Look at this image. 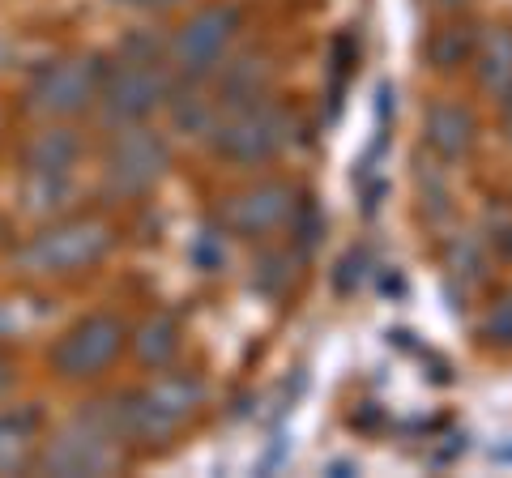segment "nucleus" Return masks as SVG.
<instances>
[{
    "instance_id": "1",
    "label": "nucleus",
    "mask_w": 512,
    "mask_h": 478,
    "mask_svg": "<svg viewBox=\"0 0 512 478\" xmlns=\"http://www.w3.org/2000/svg\"><path fill=\"white\" fill-rule=\"evenodd\" d=\"M201 380L197 376H158L150 389H141L124 402H103L107 419L116 427V436L141 440V444H163L188 423V414L201 406Z\"/></svg>"
},
{
    "instance_id": "2",
    "label": "nucleus",
    "mask_w": 512,
    "mask_h": 478,
    "mask_svg": "<svg viewBox=\"0 0 512 478\" xmlns=\"http://www.w3.org/2000/svg\"><path fill=\"white\" fill-rule=\"evenodd\" d=\"M107 248H111V231L103 222L73 218V222H56V227L39 231L18 252V265L35 278H60V274H77V269H90L94 261H103Z\"/></svg>"
},
{
    "instance_id": "3",
    "label": "nucleus",
    "mask_w": 512,
    "mask_h": 478,
    "mask_svg": "<svg viewBox=\"0 0 512 478\" xmlns=\"http://www.w3.org/2000/svg\"><path fill=\"white\" fill-rule=\"evenodd\" d=\"M120 444H116V427L107 419V406L99 402L94 410L77 414V419L56 432V440L43 453V470L60 474V478H77V474H111L120 470Z\"/></svg>"
},
{
    "instance_id": "4",
    "label": "nucleus",
    "mask_w": 512,
    "mask_h": 478,
    "mask_svg": "<svg viewBox=\"0 0 512 478\" xmlns=\"http://www.w3.org/2000/svg\"><path fill=\"white\" fill-rule=\"evenodd\" d=\"M286 137H291V116L274 103L248 99L218 124L214 150L231 163H265L286 146Z\"/></svg>"
},
{
    "instance_id": "5",
    "label": "nucleus",
    "mask_w": 512,
    "mask_h": 478,
    "mask_svg": "<svg viewBox=\"0 0 512 478\" xmlns=\"http://www.w3.org/2000/svg\"><path fill=\"white\" fill-rule=\"evenodd\" d=\"M120 350H124V325L107 312H94L52 346V368L64 380H90V376H103L116 363Z\"/></svg>"
},
{
    "instance_id": "6",
    "label": "nucleus",
    "mask_w": 512,
    "mask_h": 478,
    "mask_svg": "<svg viewBox=\"0 0 512 478\" xmlns=\"http://www.w3.org/2000/svg\"><path fill=\"white\" fill-rule=\"evenodd\" d=\"M103 82H107V69L99 56L56 60L30 86V107L43 111V116H77V111H86L99 99Z\"/></svg>"
},
{
    "instance_id": "7",
    "label": "nucleus",
    "mask_w": 512,
    "mask_h": 478,
    "mask_svg": "<svg viewBox=\"0 0 512 478\" xmlns=\"http://www.w3.org/2000/svg\"><path fill=\"white\" fill-rule=\"evenodd\" d=\"M235 30H239V9L235 5H210V9L192 13V18L175 30L171 60L184 73H210L222 60V52L231 47Z\"/></svg>"
},
{
    "instance_id": "8",
    "label": "nucleus",
    "mask_w": 512,
    "mask_h": 478,
    "mask_svg": "<svg viewBox=\"0 0 512 478\" xmlns=\"http://www.w3.org/2000/svg\"><path fill=\"white\" fill-rule=\"evenodd\" d=\"M167 167V141L150 129H128L107 150V188L120 197L146 193Z\"/></svg>"
},
{
    "instance_id": "9",
    "label": "nucleus",
    "mask_w": 512,
    "mask_h": 478,
    "mask_svg": "<svg viewBox=\"0 0 512 478\" xmlns=\"http://www.w3.org/2000/svg\"><path fill=\"white\" fill-rule=\"evenodd\" d=\"M99 94L111 124H137L167 99V77L154 60H128V65H120V73H107Z\"/></svg>"
},
{
    "instance_id": "10",
    "label": "nucleus",
    "mask_w": 512,
    "mask_h": 478,
    "mask_svg": "<svg viewBox=\"0 0 512 478\" xmlns=\"http://www.w3.org/2000/svg\"><path fill=\"white\" fill-rule=\"evenodd\" d=\"M295 210V201H291V188L286 184H256L248 188V193H235L222 201V227L235 231V235H265V231H274L282 227L286 218H291Z\"/></svg>"
},
{
    "instance_id": "11",
    "label": "nucleus",
    "mask_w": 512,
    "mask_h": 478,
    "mask_svg": "<svg viewBox=\"0 0 512 478\" xmlns=\"http://www.w3.org/2000/svg\"><path fill=\"white\" fill-rule=\"evenodd\" d=\"M77 154H82V141L69 129H43L26 141V167L39 180H64L77 163Z\"/></svg>"
},
{
    "instance_id": "12",
    "label": "nucleus",
    "mask_w": 512,
    "mask_h": 478,
    "mask_svg": "<svg viewBox=\"0 0 512 478\" xmlns=\"http://www.w3.org/2000/svg\"><path fill=\"white\" fill-rule=\"evenodd\" d=\"M39 436V414L35 410H0V474L26 470Z\"/></svg>"
},
{
    "instance_id": "13",
    "label": "nucleus",
    "mask_w": 512,
    "mask_h": 478,
    "mask_svg": "<svg viewBox=\"0 0 512 478\" xmlns=\"http://www.w3.org/2000/svg\"><path fill=\"white\" fill-rule=\"evenodd\" d=\"M427 141L444 158H457L461 150H470V141H474V116L461 103H436L427 116Z\"/></svg>"
},
{
    "instance_id": "14",
    "label": "nucleus",
    "mask_w": 512,
    "mask_h": 478,
    "mask_svg": "<svg viewBox=\"0 0 512 478\" xmlns=\"http://www.w3.org/2000/svg\"><path fill=\"white\" fill-rule=\"evenodd\" d=\"M175 350H180V325H175L171 316H154V321H146V329L137 333V359L146 363V368H167L175 359Z\"/></svg>"
},
{
    "instance_id": "15",
    "label": "nucleus",
    "mask_w": 512,
    "mask_h": 478,
    "mask_svg": "<svg viewBox=\"0 0 512 478\" xmlns=\"http://www.w3.org/2000/svg\"><path fill=\"white\" fill-rule=\"evenodd\" d=\"M478 82L483 90L508 94L512 90V35H491L478 56Z\"/></svg>"
},
{
    "instance_id": "16",
    "label": "nucleus",
    "mask_w": 512,
    "mask_h": 478,
    "mask_svg": "<svg viewBox=\"0 0 512 478\" xmlns=\"http://www.w3.org/2000/svg\"><path fill=\"white\" fill-rule=\"evenodd\" d=\"M470 52H474V35L470 30H461V26H448V30H440V35L431 39V60H436L440 69L461 65Z\"/></svg>"
},
{
    "instance_id": "17",
    "label": "nucleus",
    "mask_w": 512,
    "mask_h": 478,
    "mask_svg": "<svg viewBox=\"0 0 512 478\" xmlns=\"http://www.w3.org/2000/svg\"><path fill=\"white\" fill-rule=\"evenodd\" d=\"M487 333H491L495 342H508V346H512V304H504V308H495V312H491Z\"/></svg>"
},
{
    "instance_id": "18",
    "label": "nucleus",
    "mask_w": 512,
    "mask_h": 478,
    "mask_svg": "<svg viewBox=\"0 0 512 478\" xmlns=\"http://www.w3.org/2000/svg\"><path fill=\"white\" fill-rule=\"evenodd\" d=\"M13 385V359L9 355H0V393H5Z\"/></svg>"
},
{
    "instance_id": "19",
    "label": "nucleus",
    "mask_w": 512,
    "mask_h": 478,
    "mask_svg": "<svg viewBox=\"0 0 512 478\" xmlns=\"http://www.w3.org/2000/svg\"><path fill=\"white\" fill-rule=\"evenodd\" d=\"M444 5H466V0H444Z\"/></svg>"
},
{
    "instance_id": "20",
    "label": "nucleus",
    "mask_w": 512,
    "mask_h": 478,
    "mask_svg": "<svg viewBox=\"0 0 512 478\" xmlns=\"http://www.w3.org/2000/svg\"><path fill=\"white\" fill-rule=\"evenodd\" d=\"M508 133H512V107H508Z\"/></svg>"
},
{
    "instance_id": "21",
    "label": "nucleus",
    "mask_w": 512,
    "mask_h": 478,
    "mask_svg": "<svg viewBox=\"0 0 512 478\" xmlns=\"http://www.w3.org/2000/svg\"><path fill=\"white\" fill-rule=\"evenodd\" d=\"M133 5H150V0H133Z\"/></svg>"
}]
</instances>
